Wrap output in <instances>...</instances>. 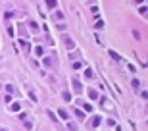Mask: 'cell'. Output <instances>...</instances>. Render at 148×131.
<instances>
[{"mask_svg":"<svg viewBox=\"0 0 148 131\" xmlns=\"http://www.w3.org/2000/svg\"><path fill=\"white\" fill-rule=\"evenodd\" d=\"M46 4H48L50 8H54V4H56V2H54V0H46Z\"/></svg>","mask_w":148,"mask_h":131,"instance_id":"obj_1","label":"cell"}]
</instances>
